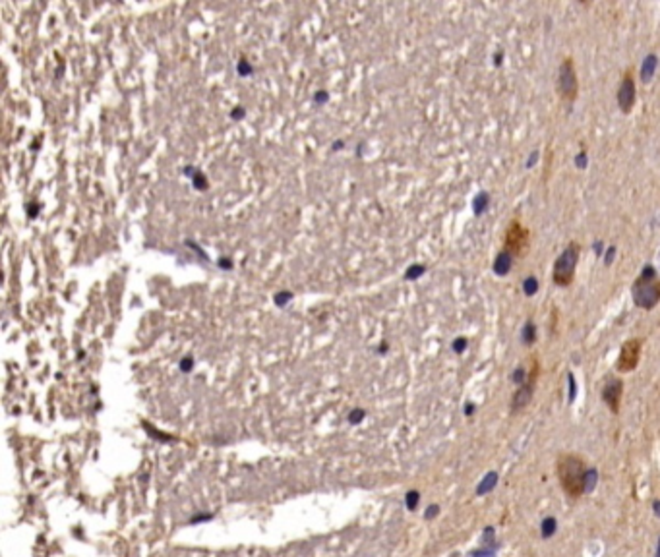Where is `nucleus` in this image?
<instances>
[{
  "instance_id": "1",
  "label": "nucleus",
  "mask_w": 660,
  "mask_h": 557,
  "mask_svg": "<svg viewBox=\"0 0 660 557\" xmlns=\"http://www.w3.org/2000/svg\"><path fill=\"white\" fill-rule=\"evenodd\" d=\"M556 472L560 478V486L571 499H577L587 494L585 482L589 474V466L583 457L575 453H562L556 461Z\"/></svg>"
},
{
  "instance_id": "2",
  "label": "nucleus",
  "mask_w": 660,
  "mask_h": 557,
  "mask_svg": "<svg viewBox=\"0 0 660 557\" xmlns=\"http://www.w3.org/2000/svg\"><path fill=\"white\" fill-rule=\"evenodd\" d=\"M633 304L641 309H653L660 302V277L655 267L647 265L631 286Z\"/></svg>"
},
{
  "instance_id": "3",
  "label": "nucleus",
  "mask_w": 660,
  "mask_h": 557,
  "mask_svg": "<svg viewBox=\"0 0 660 557\" xmlns=\"http://www.w3.org/2000/svg\"><path fill=\"white\" fill-rule=\"evenodd\" d=\"M579 257H581V244L571 240L564 250L562 253L556 257L554 261V269H552V280L556 286H562L566 288L573 282L575 278V271H577V263H579Z\"/></svg>"
},
{
  "instance_id": "4",
  "label": "nucleus",
  "mask_w": 660,
  "mask_h": 557,
  "mask_svg": "<svg viewBox=\"0 0 660 557\" xmlns=\"http://www.w3.org/2000/svg\"><path fill=\"white\" fill-rule=\"evenodd\" d=\"M558 93H560V99L567 103V105H573L579 97V78H577V72H575V62L571 56H567L562 60L560 64V70H558Z\"/></svg>"
},
{
  "instance_id": "5",
  "label": "nucleus",
  "mask_w": 660,
  "mask_h": 557,
  "mask_svg": "<svg viewBox=\"0 0 660 557\" xmlns=\"http://www.w3.org/2000/svg\"><path fill=\"white\" fill-rule=\"evenodd\" d=\"M531 246V236L529 230L523 226L519 219H513L505 230V240H503V250L509 251L513 257H525Z\"/></svg>"
},
{
  "instance_id": "6",
  "label": "nucleus",
  "mask_w": 660,
  "mask_h": 557,
  "mask_svg": "<svg viewBox=\"0 0 660 557\" xmlns=\"http://www.w3.org/2000/svg\"><path fill=\"white\" fill-rule=\"evenodd\" d=\"M536 379H538V362L533 360V368L529 371V377L525 383H521L513 397H511V412H521L523 408L529 406V402L533 401V395H535V389H536Z\"/></svg>"
},
{
  "instance_id": "7",
  "label": "nucleus",
  "mask_w": 660,
  "mask_h": 557,
  "mask_svg": "<svg viewBox=\"0 0 660 557\" xmlns=\"http://www.w3.org/2000/svg\"><path fill=\"white\" fill-rule=\"evenodd\" d=\"M641 350H643V339L641 337H633V339L626 340L622 344L618 362H616V370L622 373L633 371L639 366V358H641Z\"/></svg>"
},
{
  "instance_id": "8",
  "label": "nucleus",
  "mask_w": 660,
  "mask_h": 557,
  "mask_svg": "<svg viewBox=\"0 0 660 557\" xmlns=\"http://www.w3.org/2000/svg\"><path fill=\"white\" fill-rule=\"evenodd\" d=\"M635 76H633V68H628L624 72V78H622V84L618 87V105H620V111L624 114L631 112L633 105H635Z\"/></svg>"
},
{
  "instance_id": "9",
  "label": "nucleus",
  "mask_w": 660,
  "mask_h": 557,
  "mask_svg": "<svg viewBox=\"0 0 660 557\" xmlns=\"http://www.w3.org/2000/svg\"><path fill=\"white\" fill-rule=\"evenodd\" d=\"M624 395V381L620 377H608L604 387H602V401L610 408L612 414L620 412V402Z\"/></svg>"
},
{
  "instance_id": "10",
  "label": "nucleus",
  "mask_w": 660,
  "mask_h": 557,
  "mask_svg": "<svg viewBox=\"0 0 660 557\" xmlns=\"http://www.w3.org/2000/svg\"><path fill=\"white\" fill-rule=\"evenodd\" d=\"M511 259H513V255H511L509 251L502 250V253H500L498 259H496V271H498L500 275H503V273L509 271V267H511Z\"/></svg>"
},
{
  "instance_id": "11",
  "label": "nucleus",
  "mask_w": 660,
  "mask_h": 557,
  "mask_svg": "<svg viewBox=\"0 0 660 557\" xmlns=\"http://www.w3.org/2000/svg\"><path fill=\"white\" fill-rule=\"evenodd\" d=\"M535 340H536V327L535 323H533V319H527V323L523 327V342L527 346H531V344H535Z\"/></svg>"
},
{
  "instance_id": "12",
  "label": "nucleus",
  "mask_w": 660,
  "mask_h": 557,
  "mask_svg": "<svg viewBox=\"0 0 660 557\" xmlns=\"http://www.w3.org/2000/svg\"><path fill=\"white\" fill-rule=\"evenodd\" d=\"M496 482H498V476L494 474V472H490L488 476H484V480H482V484L478 486V495H484L486 492H490L494 486H496Z\"/></svg>"
},
{
  "instance_id": "13",
  "label": "nucleus",
  "mask_w": 660,
  "mask_h": 557,
  "mask_svg": "<svg viewBox=\"0 0 660 557\" xmlns=\"http://www.w3.org/2000/svg\"><path fill=\"white\" fill-rule=\"evenodd\" d=\"M655 56H649L647 58V62H645V68L641 70V78L645 80V82H649L651 80V76H653V70H655Z\"/></svg>"
},
{
  "instance_id": "14",
  "label": "nucleus",
  "mask_w": 660,
  "mask_h": 557,
  "mask_svg": "<svg viewBox=\"0 0 660 557\" xmlns=\"http://www.w3.org/2000/svg\"><path fill=\"white\" fill-rule=\"evenodd\" d=\"M554 530H556V521H554V519H546V521L542 523V536H544V538L552 536Z\"/></svg>"
},
{
  "instance_id": "15",
  "label": "nucleus",
  "mask_w": 660,
  "mask_h": 557,
  "mask_svg": "<svg viewBox=\"0 0 660 557\" xmlns=\"http://www.w3.org/2000/svg\"><path fill=\"white\" fill-rule=\"evenodd\" d=\"M416 503H418V494H416V492H410V494L407 495V507H409V509H414Z\"/></svg>"
},
{
  "instance_id": "16",
  "label": "nucleus",
  "mask_w": 660,
  "mask_h": 557,
  "mask_svg": "<svg viewBox=\"0 0 660 557\" xmlns=\"http://www.w3.org/2000/svg\"><path fill=\"white\" fill-rule=\"evenodd\" d=\"M180 368H182L184 371H188L190 368H192V360H182V362H180Z\"/></svg>"
},
{
  "instance_id": "17",
  "label": "nucleus",
  "mask_w": 660,
  "mask_h": 557,
  "mask_svg": "<svg viewBox=\"0 0 660 557\" xmlns=\"http://www.w3.org/2000/svg\"><path fill=\"white\" fill-rule=\"evenodd\" d=\"M436 511H438V507H430V509H428V515H426V517H434V515H436Z\"/></svg>"
},
{
  "instance_id": "18",
  "label": "nucleus",
  "mask_w": 660,
  "mask_h": 557,
  "mask_svg": "<svg viewBox=\"0 0 660 557\" xmlns=\"http://www.w3.org/2000/svg\"><path fill=\"white\" fill-rule=\"evenodd\" d=\"M655 509H657V515H660V503H655Z\"/></svg>"
},
{
  "instance_id": "19",
  "label": "nucleus",
  "mask_w": 660,
  "mask_h": 557,
  "mask_svg": "<svg viewBox=\"0 0 660 557\" xmlns=\"http://www.w3.org/2000/svg\"><path fill=\"white\" fill-rule=\"evenodd\" d=\"M657 557H660V542H659V548H657Z\"/></svg>"
}]
</instances>
